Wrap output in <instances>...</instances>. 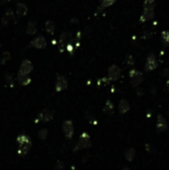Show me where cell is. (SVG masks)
Instances as JSON below:
<instances>
[{
  "instance_id": "6da1fadb",
  "label": "cell",
  "mask_w": 169,
  "mask_h": 170,
  "mask_svg": "<svg viewBox=\"0 0 169 170\" xmlns=\"http://www.w3.org/2000/svg\"><path fill=\"white\" fill-rule=\"evenodd\" d=\"M92 146V140L90 135H88L87 132H83L81 135H80L79 141L76 145L74 151H78L79 149H87V148H90Z\"/></svg>"
},
{
  "instance_id": "7a4b0ae2",
  "label": "cell",
  "mask_w": 169,
  "mask_h": 170,
  "mask_svg": "<svg viewBox=\"0 0 169 170\" xmlns=\"http://www.w3.org/2000/svg\"><path fill=\"white\" fill-rule=\"evenodd\" d=\"M129 77H130V85L132 87L136 88L143 82V76L139 71L137 70H132L129 72Z\"/></svg>"
},
{
  "instance_id": "3957f363",
  "label": "cell",
  "mask_w": 169,
  "mask_h": 170,
  "mask_svg": "<svg viewBox=\"0 0 169 170\" xmlns=\"http://www.w3.org/2000/svg\"><path fill=\"white\" fill-rule=\"evenodd\" d=\"M54 112L51 110L49 109H45L42 110L41 113H38V117H37V121H50L52 118L54 117Z\"/></svg>"
},
{
  "instance_id": "277c9868",
  "label": "cell",
  "mask_w": 169,
  "mask_h": 170,
  "mask_svg": "<svg viewBox=\"0 0 169 170\" xmlns=\"http://www.w3.org/2000/svg\"><path fill=\"white\" fill-rule=\"evenodd\" d=\"M157 67V60H156V56L154 54H150L148 57H147L146 64L144 66V71L145 72H150L152 70L156 69Z\"/></svg>"
},
{
  "instance_id": "5b68a950",
  "label": "cell",
  "mask_w": 169,
  "mask_h": 170,
  "mask_svg": "<svg viewBox=\"0 0 169 170\" xmlns=\"http://www.w3.org/2000/svg\"><path fill=\"white\" fill-rule=\"evenodd\" d=\"M168 128V124L166 118L164 117L162 114H158L157 117V124H156V129H157L158 133H161L166 131Z\"/></svg>"
},
{
  "instance_id": "8992f818",
  "label": "cell",
  "mask_w": 169,
  "mask_h": 170,
  "mask_svg": "<svg viewBox=\"0 0 169 170\" xmlns=\"http://www.w3.org/2000/svg\"><path fill=\"white\" fill-rule=\"evenodd\" d=\"M63 131L67 138H72L74 135V125L71 121H65L63 122Z\"/></svg>"
},
{
  "instance_id": "52a82bcc",
  "label": "cell",
  "mask_w": 169,
  "mask_h": 170,
  "mask_svg": "<svg viewBox=\"0 0 169 170\" xmlns=\"http://www.w3.org/2000/svg\"><path fill=\"white\" fill-rule=\"evenodd\" d=\"M121 74V71L120 69V67H117L116 65H112L108 68V79L111 81H116L120 79Z\"/></svg>"
},
{
  "instance_id": "ba28073f",
  "label": "cell",
  "mask_w": 169,
  "mask_h": 170,
  "mask_svg": "<svg viewBox=\"0 0 169 170\" xmlns=\"http://www.w3.org/2000/svg\"><path fill=\"white\" fill-rule=\"evenodd\" d=\"M68 88V81L67 79L64 77V76L62 75H59L57 77V80H56V92H62L66 90Z\"/></svg>"
},
{
  "instance_id": "9c48e42d",
  "label": "cell",
  "mask_w": 169,
  "mask_h": 170,
  "mask_svg": "<svg viewBox=\"0 0 169 170\" xmlns=\"http://www.w3.org/2000/svg\"><path fill=\"white\" fill-rule=\"evenodd\" d=\"M31 146H32V142H31L30 139L27 140V141H24L22 143H19L18 154L20 156H25L29 152V150L31 149Z\"/></svg>"
},
{
  "instance_id": "30bf717a",
  "label": "cell",
  "mask_w": 169,
  "mask_h": 170,
  "mask_svg": "<svg viewBox=\"0 0 169 170\" xmlns=\"http://www.w3.org/2000/svg\"><path fill=\"white\" fill-rule=\"evenodd\" d=\"M33 70V64L29 60H24L20 66L19 72L24 75H29Z\"/></svg>"
},
{
  "instance_id": "8fae6325",
  "label": "cell",
  "mask_w": 169,
  "mask_h": 170,
  "mask_svg": "<svg viewBox=\"0 0 169 170\" xmlns=\"http://www.w3.org/2000/svg\"><path fill=\"white\" fill-rule=\"evenodd\" d=\"M31 45L34 46L37 49H44V48H46V46H47V42H46L45 38L43 36H38L37 38H35V39L32 41Z\"/></svg>"
},
{
  "instance_id": "7c38bea8",
  "label": "cell",
  "mask_w": 169,
  "mask_h": 170,
  "mask_svg": "<svg viewBox=\"0 0 169 170\" xmlns=\"http://www.w3.org/2000/svg\"><path fill=\"white\" fill-rule=\"evenodd\" d=\"M17 81L20 85L22 86H27L31 83V78L29 77V75H24L22 73L18 72V75H17Z\"/></svg>"
},
{
  "instance_id": "4fadbf2b",
  "label": "cell",
  "mask_w": 169,
  "mask_h": 170,
  "mask_svg": "<svg viewBox=\"0 0 169 170\" xmlns=\"http://www.w3.org/2000/svg\"><path fill=\"white\" fill-rule=\"evenodd\" d=\"M12 18H13V12H12V10L9 8V9H7L5 11V13H4L2 19H1V23L3 26H7V25L10 23Z\"/></svg>"
},
{
  "instance_id": "5bb4252c",
  "label": "cell",
  "mask_w": 169,
  "mask_h": 170,
  "mask_svg": "<svg viewBox=\"0 0 169 170\" xmlns=\"http://www.w3.org/2000/svg\"><path fill=\"white\" fill-rule=\"evenodd\" d=\"M154 16V9H144L143 13L140 17V22H145L153 18Z\"/></svg>"
},
{
  "instance_id": "9a60e30c",
  "label": "cell",
  "mask_w": 169,
  "mask_h": 170,
  "mask_svg": "<svg viewBox=\"0 0 169 170\" xmlns=\"http://www.w3.org/2000/svg\"><path fill=\"white\" fill-rule=\"evenodd\" d=\"M28 8L24 3H18L16 6V15L18 17H23L27 14Z\"/></svg>"
},
{
  "instance_id": "2e32d148",
  "label": "cell",
  "mask_w": 169,
  "mask_h": 170,
  "mask_svg": "<svg viewBox=\"0 0 169 170\" xmlns=\"http://www.w3.org/2000/svg\"><path fill=\"white\" fill-rule=\"evenodd\" d=\"M130 109V105L126 100H121L120 101V105H118V110L121 114L126 113Z\"/></svg>"
},
{
  "instance_id": "e0dca14e",
  "label": "cell",
  "mask_w": 169,
  "mask_h": 170,
  "mask_svg": "<svg viewBox=\"0 0 169 170\" xmlns=\"http://www.w3.org/2000/svg\"><path fill=\"white\" fill-rule=\"evenodd\" d=\"M67 37H68V34L67 33H63L61 37H60V41H59V51L60 52H64L66 50V47H67Z\"/></svg>"
},
{
  "instance_id": "ac0fdd59",
  "label": "cell",
  "mask_w": 169,
  "mask_h": 170,
  "mask_svg": "<svg viewBox=\"0 0 169 170\" xmlns=\"http://www.w3.org/2000/svg\"><path fill=\"white\" fill-rule=\"evenodd\" d=\"M37 29H38L37 23L35 22V21H30L27 25L26 33L28 34V35H34V34L37 32Z\"/></svg>"
},
{
  "instance_id": "d6986e66",
  "label": "cell",
  "mask_w": 169,
  "mask_h": 170,
  "mask_svg": "<svg viewBox=\"0 0 169 170\" xmlns=\"http://www.w3.org/2000/svg\"><path fill=\"white\" fill-rule=\"evenodd\" d=\"M55 28H56V26H55V23L53 22V21L48 20L47 22H46L45 29H46V31H47L49 34H51V35H54V33H55Z\"/></svg>"
},
{
  "instance_id": "ffe728a7",
  "label": "cell",
  "mask_w": 169,
  "mask_h": 170,
  "mask_svg": "<svg viewBox=\"0 0 169 170\" xmlns=\"http://www.w3.org/2000/svg\"><path fill=\"white\" fill-rule=\"evenodd\" d=\"M124 157H125V159L128 160V161H132L134 159V157H135V150H134V148H128V149L125 151Z\"/></svg>"
},
{
  "instance_id": "44dd1931",
  "label": "cell",
  "mask_w": 169,
  "mask_h": 170,
  "mask_svg": "<svg viewBox=\"0 0 169 170\" xmlns=\"http://www.w3.org/2000/svg\"><path fill=\"white\" fill-rule=\"evenodd\" d=\"M104 113H107L108 114H112L113 113V104L111 101H107V103L104 105Z\"/></svg>"
},
{
  "instance_id": "7402d4cb",
  "label": "cell",
  "mask_w": 169,
  "mask_h": 170,
  "mask_svg": "<svg viewBox=\"0 0 169 170\" xmlns=\"http://www.w3.org/2000/svg\"><path fill=\"white\" fill-rule=\"evenodd\" d=\"M161 41L163 45H169V31H163L161 33Z\"/></svg>"
},
{
  "instance_id": "603a6c76",
  "label": "cell",
  "mask_w": 169,
  "mask_h": 170,
  "mask_svg": "<svg viewBox=\"0 0 169 170\" xmlns=\"http://www.w3.org/2000/svg\"><path fill=\"white\" fill-rule=\"evenodd\" d=\"M143 6H144V9H154L155 0H145Z\"/></svg>"
},
{
  "instance_id": "cb8c5ba5",
  "label": "cell",
  "mask_w": 169,
  "mask_h": 170,
  "mask_svg": "<svg viewBox=\"0 0 169 170\" xmlns=\"http://www.w3.org/2000/svg\"><path fill=\"white\" fill-rule=\"evenodd\" d=\"M116 0H101V3H100V9H103V8H107L108 6L112 5Z\"/></svg>"
},
{
  "instance_id": "d4e9b609",
  "label": "cell",
  "mask_w": 169,
  "mask_h": 170,
  "mask_svg": "<svg viewBox=\"0 0 169 170\" xmlns=\"http://www.w3.org/2000/svg\"><path fill=\"white\" fill-rule=\"evenodd\" d=\"M10 60V53L9 52H4L2 54L1 58H0V64L1 65H4V64L6 63V61Z\"/></svg>"
},
{
  "instance_id": "484cf974",
  "label": "cell",
  "mask_w": 169,
  "mask_h": 170,
  "mask_svg": "<svg viewBox=\"0 0 169 170\" xmlns=\"http://www.w3.org/2000/svg\"><path fill=\"white\" fill-rule=\"evenodd\" d=\"M124 63L126 64V66H133L134 65V59L132 55H128L124 59Z\"/></svg>"
},
{
  "instance_id": "4316f807",
  "label": "cell",
  "mask_w": 169,
  "mask_h": 170,
  "mask_svg": "<svg viewBox=\"0 0 169 170\" xmlns=\"http://www.w3.org/2000/svg\"><path fill=\"white\" fill-rule=\"evenodd\" d=\"M30 139V137L28 136V135H26V134H20L18 137H17V142H18V144L19 143H22V142H24V141H27V140H29Z\"/></svg>"
},
{
  "instance_id": "83f0119b",
  "label": "cell",
  "mask_w": 169,
  "mask_h": 170,
  "mask_svg": "<svg viewBox=\"0 0 169 170\" xmlns=\"http://www.w3.org/2000/svg\"><path fill=\"white\" fill-rule=\"evenodd\" d=\"M38 135H39V137H40L41 139L45 140L46 137H47V135H48V130H47V128L40 129V130H39V133H38Z\"/></svg>"
},
{
  "instance_id": "f1b7e54d",
  "label": "cell",
  "mask_w": 169,
  "mask_h": 170,
  "mask_svg": "<svg viewBox=\"0 0 169 170\" xmlns=\"http://www.w3.org/2000/svg\"><path fill=\"white\" fill-rule=\"evenodd\" d=\"M5 80H6L7 84H9L10 86H13V80H12V76L10 74H6L5 75Z\"/></svg>"
},
{
  "instance_id": "f546056e",
  "label": "cell",
  "mask_w": 169,
  "mask_h": 170,
  "mask_svg": "<svg viewBox=\"0 0 169 170\" xmlns=\"http://www.w3.org/2000/svg\"><path fill=\"white\" fill-rule=\"evenodd\" d=\"M64 168H65V164L62 161H58L56 163V170H64Z\"/></svg>"
},
{
  "instance_id": "4dcf8cb0",
  "label": "cell",
  "mask_w": 169,
  "mask_h": 170,
  "mask_svg": "<svg viewBox=\"0 0 169 170\" xmlns=\"http://www.w3.org/2000/svg\"><path fill=\"white\" fill-rule=\"evenodd\" d=\"M136 93H137V96H142L143 93H144V90L141 88H138L137 91H136Z\"/></svg>"
},
{
  "instance_id": "1f68e13d",
  "label": "cell",
  "mask_w": 169,
  "mask_h": 170,
  "mask_svg": "<svg viewBox=\"0 0 169 170\" xmlns=\"http://www.w3.org/2000/svg\"><path fill=\"white\" fill-rule=\"evenodd\" d=\"M166 88H167V90L169 91V79L166 81Z\"/></svg>"
},
{
  "instance_id": "d6a6232c",
  "label": "cell",
  "mask_w": 169,
  "mask_h": 170,
  "mask_svg": "<svg viewBox=\"0 0 169 170\" xmlns=\"http://www.w3.org/2000/svg\"><path fill=\"white\" fill-rule=\"evenodd\" d=\"M122 170H130V169H129L128 167H124V169H122Z\"/></svg>"
},
{
  "instance_id": "836d02e7",
  "label": "cell",
  "mask_w": 169,
  "mask_h": 170,
  "mask_svg": "<svg viewBox=\"0 0 169 170\" xmlns=\"http://www.w3.org/2000/svg\"><path fill=\"white\" fill-rule=\"evenodd\" d=\"M0 48H1V44H0Z\"/></svg>"
}]
</instances>
